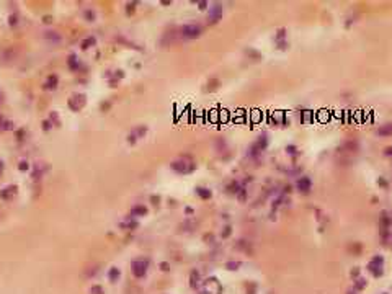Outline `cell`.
<instances>
[{"mask_svg": "<svg viewBox=\"0 0 392 294\" xmlns=\"http://www.w3.org/2000/svg\"><path fill=\"white\" fill-rule=\"evenodd\" d=\"M200 33H201V28L196 26V25H188V26L183 28V35L186 38H195V36L200 35Z\"/></svg>", "mask_w": 392, "mask_h": 294, "instance_id": "obj_1", "label": "cell"}, {"mask_svg": "<svg viewBox=\"0 0 392 294\" xmlns=\"http://www.w3.org/2000/svg\"><path fill=\"white\" fill-rule=\"evenodd\" d=\"M381 266H382V258L381 257H374V260L369 263V270L376 274V276L381 274Z\"/></svg>", "mask_w": 392, "mask_h": 294, "instance_id": "obj_2", "label": "cell"}, {"mask_svg": "<svg viewBox=\"0 0 392 294\" xmlns=\"http://www.w3.org/2000/svg\"><path fill=\"white\" fill-rule=\"evenodd\" d=\"M310 185H312V182H310L307 177H302V178L297 180V188H299L302 193H307L309 188H310Z\"/></svg>", "mask_w": 392, "mask_h": 294, "instance_id": "obj_3", "label": "cell"}, {"mask_svg": "<svg viewBox=\"0 0 392 294\" xmlns=\"http://www.w3.org/2000/svg\"><path fill=\"white\" fill-rule=\"evenodd\" d=\"M134 270H136V276H142L145 273V265L144 263H134Z\"/></svg>", "mask_w": 392, "mask_h": 294, "instance_id": "obj_4", "label": "cell"}, {"mask_svg": "<svg viewBox=\"0 0 392 294\" xmlns=\"http://www.w3.org/2000/svg\"><path fill=\"white\" fill-rule=\"evenodd\" d=\"M390 132H392V126H384V129H379V131H377V134L386 136V134H390Z\"/></svg>", "mask_w": 392, "mask_h": 294, "instance_id": "obj_5", "label": "cell"}]
</instances>
